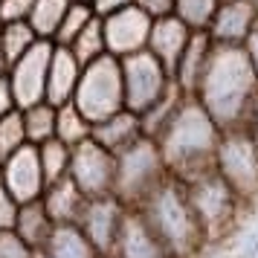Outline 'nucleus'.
Wrapping results in <instances>:
<instances>
[{
	"mask_svg": "<svg viewBox=\"0 0 258 258\" xmlns=\"http://www.w3.org/2000/svg\"><path fill=\"white\" fill-rule=\"evenodd\" d=\"M191 29H188L177 15H163V18H154L151 24V35H148V52H154L157 58L163 61L168 70L174 73L177 61L183 55L186 44L191 41Z\"/></svg>",
	"mask_w": 258,
	"mask_h": 258,
	"instance_id": "obj_16",
	"label": "nucleus"
},
{
	"mask_svg": "<svg viewBox=\"0 0 258 258\" xmlns=\"http://www.w3.org/2000/svg\"><path fill=\"white\" fill-rule=\"evenodd\" d=\"M73 102L82 107V113L90 122L110 116L125 107V87H122V64L116 55H99L96 61L84 64Z\"/></svg>",
	"mask_w": 258,
	"mask_h": 258,
	"instance_id": "obj_6",
	"label": "nucleus"
},
{
	"mask_svg": "<svg viewBox=\"0 0 258 258\" xmlns=\"http://www.w3.org/2000/svg\"><path fill=\"white\" fill-rule=\"evenodd\" d=\"M15 107H18V102H15L12 84H9L6 76H3V79H0V116H3V113H9V110H15Z\"/></svg>",
	"mask_w": 258,
	"mask_h": 258,
	"instance_id": "obj_37",
	"label": "nucleus"
},
{
	"mask_svg": "<svg viewBox=\"0 0 258 258\" xmlns=\"http://www.w3.org/2000/svg\"><path fill=\"white\" fill-rule=\"evenodd\" d=\"M93 134V122L82 113V107L76 102H64L58 105V116H55V140H61L64 145H79V142L90 140Z\"/></svg>",
	"mask_w": 258,
	"mask_h": 258,
	"instance_id": "obj_24",
	"label": "nucleus"
},
{
	"mask_svg": "<svg viewBox=\"0 0 258 258\" xmlns=\"http://www.w3.org/2000/svg\"><path fill=\"white\" fill-rule=\"evenodd\" d=\"M183 183H186L188 203H191V209L198 215V223L203 229L206 244L212 246L218 241H223V238H229L235 232V226H238V218L244 212L246 200L218 174L215 165L183 180Z\"/></svg>",
	"mask_w": 258,
	"mask_h": 258,
	"instance_id": "obj_4",
	"label": "nucleus"
},
{
	"mask_svg": "<svg viewBox=\"0 0 258 258\" xmlns=\"http://www.w3.org/2000/svg\"><path fill=\"white\" fill-rule=\"evenodd\" d=\"M41 203H44L47 215L52 218V223H79L87 198L70 177H61V180L47 183L44 195H41Z\"/></svg>",
	"mask_w": 258,
	"mask_h": 258,
	"instance_id": "obj_18",
	"label": "nucleus"
},
{
	"mask_svg": "<svg viewBox=\"0 0 258 258\" xmlns=\"http://www.w3.org/2000/svg\"><path fill=\"white\" fill-rule=\"evenodd\" d=\"M212 47H215V41L209 38V32H195L191 41L186 44L174 73H171V76H174V84L183 93L191 96L198 90V82H200V76H203V70H206V61H209V55H212Z\"/></svg>",
	"mask_w": 258,
	"mask_h": 258,
	"instance_id": "obj_21",
	"label": "nucleus"
},
{
	"mask_svg": "<svg viewBox=\"0 0 258 258\" xmlns=\"http://www.w3.org/2000/svg\"><path fill=\"white\" fill-rule=\"evenodd\" d=\"M244 52H246V58H249V67L255 73V79H258V24H255V29L249 32V38L244 41Z\"/></svg>",
	"mask_w": 258,
	"mask_h": 258,
	"instance_id": "obj_38",
	"label": "nucleus"
},
{
	"mask_svg": "<svg viewBox=\"0 0 258 258\" xmlns=\"http://www.w3.org/2000/svg\"><path fill=\"white\" fill-rule=\"evenodd\" d=\"M3 76H9V58L3 55V49H0V79Z\"/></svg>",
	"mask_w": 258,
	"mask_h": 258,
	"instance_id": "obj_40",
	"label": "nucleus"
},
{
	"mask_svg": "<svg viewBox=\"0 0 258 258\" xmlns=\"http://www.w3.org/2000/svg\"><path fill=\"white\" fill-rule=\"evenodd\" d=\"M93 3H84V0H70L67 12H64V21H61L58 32H55V44H70L73 38L82 32L84 26L93 21Z\"/></svg>",
	"mask_w": 258,
	"mask_h": 258,
	"instance_id": "obj_31",
	"label": "nucleus"
},
{
	"mask_svg": "<svg viewBox=\"0 0 258 258\" xmlns=\"http://www.w3.org/2000/svg\"><path fill=\"white\" fill-rule=\"evenodd\" d=\"M183 96H188V93H183V90H180V87L174 84V87H171V90H168V93H165L163 99L157 102V105L148 107L145 113H140L142 134L157 140V137H160V131H163L165 125H168V119L174 116V110H177V105L183 102Z\"/></svg>",
	"mask_w": 258,
	"mask_h": 258,
	"instance_id": "obj_27",
	"label": "nucleus"
},
{
	"mask_svg": "<svg viewBox=\"0 0 258 258\" xmlns=\"http://www.w3.org/2000/svg\"><path fill=\"white\" fill-rule=\"evenodd\" d=\"M255 24H258V15L249 0H221L206 32H209L215 44L244 47V41L255 29Z\"/></svg>",
	"mask_w": 258,
	"mask_h": 258,
	"instance_id": "obj_15",
	"label": "nucleus"
},
{
	"mask_svg": "<svg viewBox=\"0 0 258 258\" xmlns=\"http://www.w3.org/2000/svg\"><path fill=\"white\" fill-rule=\"evenodd\" d=\"M38 258H41V255H38Z\"/></svg>",
	"mask_w": 258,
	"mask_h": 258,
	"instance_id": "obj_44",
	"label": "nucleus"
},
{
	"mask_svg": "<svg viewBox=\"0 0 258 258\" xmlns=\"http://www.w3.org/2000/svg\"><path fill=\"white\" fill-rule=\"evenodd\" d=\"M215 168L246 203L258 198V140L246 125L223 128Z\"/></svg>",
	"mask_w": 258,
	"mask_h": 258,
	"instance_id": "obj_7",
	"label": "nucleus"
},
{
	"mask_svg": "<svg viewBox=\"0 0 258 258\" xmlns=\"http://www.w3.org/2000/svg\"><path fill=\"white\" fill-rule=\"evenodd\" d=\"M122 64V87H125V107L134 113H145L148 107H154L171 87H174V76L148 49L131 52L125 58H119Z\"/></svg>",
	"mask_w": 258,
	"mask_h": 258,
	"instance_id": "obj_8",
	"label": "nucleus"
},
{
	"mask_svg": "<svg viewBox=\"0 0 258 258\" xmlns=\"http://www.w3.org/2000/svg\"><path fill=\"white\" fill-rule=\"evenodd\" d=\"M99 145H105L107 151L119 154L125 145H131L134 140L142 137V122H140V113H134L128 107H122L110 116L93 122V134H90Z\"/></svg>",
	"mask_w": 258,
	"mask_h": 258,
	"instance_id": "obj_20",
	"label": "nucleus"
},
{
	"mask_svg": "<svg viewBox=\"0 0 258 258\" xmlns=\"http://www.w3.org/2000/svg\"><path fill=\"white\" fill-rule=\"evenodd\" d=\"M35 0H0V24L6 21H26Z\"/></svg>",
	"mask_w": 258,
	"mask_h": 258,
	"instance_id": "obj_35",
	"label": "nucleus"
},
{
	"mask_svg": "<svg viewBox=\"0 0 258 258\" xmlns=\"http://www.w3.org/2000/svg\"><path fill=\"white\" fill-rule=\"evenodd\" d=\"M67 177L82 188L84 198L113 195V183H116V154L107 151L105 145H99L90 137V140L73 145L70 174Z\"/></svg>",
	"mask_w": 258,
	"mask_h": 258,
	"instance_id": "obj_9",
	"label": "nucleus"
},
{
	"mask_svg": "<svg viewBox=\"0 0 258 258\" xmlns=\"http://www.w3.org/2000/svg\"><path fill=\"white\" fill-rule=\"evenodd\" d=\"M41 258H105L84 235L79 223H55L47 244L41 246Z\"/></svg>",
	"mask_w": 258,
	"mask_h": 258,
	"instance_id": "obj_19",
	"label": "nucleus"
},
{
	"mask_svg": "<svg viewBox=\"0 0 258 258\" xmlns=\"http://www.w3.org/2000/svg\"><path fill=\"white\" fill-rule=\"evenodd\" d=\"M148 18H163V15L174 12V0H134Z\"/></svg>",
	"mask_w": 258,
	"mask_h": 258,
	"instance_id": "obj_36",
	"label": "nucleus"
},
{
	"mask_svg": "<svg viewBox=\"0 0 258 258\" xmlns=\"http://www.w3.org/2000/svg\"><path fill=\"white\" fill-rule=\"evenodd\" d=\"M249 3H252V9H255V15H258V0H249Z\"/></svg>",
	"mask_w": 258,
	"mask_h": 258,
	"instance_id": "obj_41",
	"label": "nucleus"
},
{
	"mask_svg": "<svg viewBox=\"0 0 258 258\" xmlns=\"http://www.w3.org/2000/svg\"><path fill=\"white\" fill-rule=\"evenodd\" d=\"M64 47H70V52L76 55V58L84 64H90V61H96L99 55H105L107 47H105V29H102V15H93V21L84 26L79 35L73 38L70 44H64Z\"/></svg>",
	"mask_w": 258,
	"mask_h": 258,
	"instance_id": "obj_26",
	"label": "nucleus"
},
{
	"mask_svg": "<svg viewBox=\"0 0 258 258\" xmlns=\"http://www.w3.org/2000/svg\"><path fill=\"white\" fill-rule=\"evenodd\" d=\"M107 258H171V255L163 246V241L157 238V232L151 229V223L145 221V215L140 209L128 206L119 238Z\"/></svg>",
	"mask_w": 258,
	"mask_h": 258,
	"instance_id": "obj_14",
	"label": "nucleus"
},
{
	"mask_svg": "<svg viewBox=\"0 0 258 258\" xmlns=\"http://www.w3.org/2000/svg\"><path fill=\"white\" fill-rule=\"evenodd\" d=\"M52 226H55V223H52V218L47 215L44 203H41V198H38V200H29V203H21L12 229L21 235L35 252H41V246L47 244L49 232H52Z\"/></svg>",
	"mask_w": 258,
	"mask_h": 258,
	"instance_id": "obj_22",
	"label": "nucleus"
},
{
	"mask_svg": "<svg viewBox=\"0 0 258 258\" xmlns=\"http://www.w3.org/2000/svg\"><path fill=\"white\" fill-rule=\"evenodd\" d=\"M84 3H93V0H84Z\"/></svg>",
	"mask_w": 258,
	"mask_h": 258,
	"instance_id": "obj_43",
	"label": "nucleus"
},
{
	"mask_svg": "<svg viewBox=\"0 0 258 258\" xmlns=\"http://www.w3.org/2000/svg\"><path fill=\"white\" fill-rule=\"evenodd\" d=\"M18 209H21V203L15 200V195L9 188L0 183V229H12L15 218H18Z\"/></svg>",
	"mask_w": 258,
	"mask_h": 258,
	"instance_id": "obj_34",
	"label": "nucleus"
},
{
	"mask_svg": "<svg viewBox=\"0 0 258 258\" xmlns=\"http://www.w3.org/2000/svg\"><path fill=\"white\" fill-rule=\"evenodd\" d=\"M35 41H41V38L35 35L29 21H6V24H0V49L9 58V64L15 58H21Z\"/></svg>",
	"mask_w": 258,
	"mask_h": 258,
	"instance_id": "obj_28",
	"label": "nucleus"
},
{
	"mask_svg": "<svg viewBox=\"0 0 258 258\" xmlns=\"http://www.w3.org/2000/svg\"><path fill=\"white\" fill-rule=\"evenodd\" d=\"M70 0H35L32 9H29V26L35 29V35L41 41H52L55 44V32H58L64 12H67Z\"/></svg>",
	"mask_w": 258,
	"mask_h": 258,
	"instance_id": "obj_25",
	"label": "nucleus"
},
{
	"mask_svg": "<svg viewBox=\"0 0 258 258\" xmlns=\"http://www.w3.org/2000/svg\"><path fill=\"white\" fill-rule=\"evenodd\" d=\"M0 183L15 195L18 203H29L38 200L47 188V177L38 160V145L26 142L24 148L12 151L3 160V171H0Z\"/></svg>",
	"mask_w": 258,
	"mask_h": 258,
	"instance_id": "obj_13",
	"label": "nucleus"
},
{
	"mask_svg": "<svg viewBox=\"0 0 258 258\" xmlns=\"http://www.w3.org/2000/svg\"><path fill=\"white\" fill-rule=\"evenodd\" d=\"M221 134L223 128L198 102V96H183L174 116L168 119V125L157 137L168 174L177 180H188V177L212 168Z\"/></svg>",
	"mask_w": 258,
	"mask_h": 258,
	"instance_id": "obj_2",
	"label": "nucleus"
},
{
	"mask_svg": "<svg viewBox=\"0 0 258 258\" xmlns=\"http://www.w3.org/2000/svg\"><path fill=\"white\" fill-rule=\"evenodd\" d=\"M26 128H24V113H21V107H15L9 113H3L0 116V154L3 157H9L12 151L18 148H24L26 145Z\"/></svg>",
	"mask_w": 258,
	"mask_h": 258,
	"instance_id": "obj_32",
	"label": "nucleus"
},
{
	"mask_svg": "<svg viewBox=\"0 0 258 258\" xmlns=\"http://www.w3.org/2000/svg\"><path fill=\"white\" fill-rule=\"evenodd\" d=\"M24 113V128H26V140L32 145H41L55 137V116H58V105H52L47 99H41L35 105L21 107Z\"/></svg>",
	"mask_w": 258,
	"mask_h": 258,
	"instance_id": "obj_23",
	"label": "nucleus"
},
{
	"mask_svg": "<svg viewBox=\"0 0 258 258\" xmlns=\"http://www.w3.org/2000/svg\"><path fill=\"white\" fill-rule=\"evenodd\" d=\"M168 177L163 151L154 137L142 134L140 140H134L116 154V183H113V195H116L125 206H140L142 200L151 195L154 188Z\"/></svg>",
	"mask_w": 258,
	"mask_h": 258,
	"instance_id": "obj_5",
	"label": "nucleus"
},
{
	"mask_svg": "<svg viewBox=\"0 0 258 258\" xmlns=\"http://www.w3.org/2000/svg\"><path fill=\"white\" fill-rule=\"evenodd\" d=\"M221 0H174V12L191 32H206Z\"/></svg>",
	"mask_w": 258,
	"mask_h": 258,
	"instance_id": "obj_30",
	"label": "nucleus"
},
{
	"mask_svg": "<svg viewBox=\"0 0 258 258\" xmlns=\"http://www.w3.org/2000/svg\"><path fill=\"white\" fill-rule=\"evenodd\" d=\"M145 215L157 238L163 241L171 258H198L206 249V238L198 223V215L188 203L186 183L177 177H165L140 206H134Z\"/></svg>",
	"mask_w": 258,
	"mask_h": 258,
	"instance_id": "obj_3",
	"label": "nucleus"
},
{
	"mask_svg": "<svg viewBox=\"0 0 258 258\" xmlns=\"http://www.w3.org/2000/svg\"><path fill=\"white\" fill-rule=\"evenodd\" d=\"M154 18L142 12L140 6H125L116 12L102 15V29H105V47L110 55L125 58L131 52H140L148 47V35H151Z\"/></svg>",
	"mask_w": 258,
	"mask_h": 258,
	"instance_id": "obj_11",
	"label": "nucleus"
},
{
	"mask_svg": "<svg viewBox=\"0 0 258 258\" xmlns=\"http://www.w3.org/2000/svg\"><path fill=\"white\" fill-rule=\"evenodd\" d=\"M3 160H6V157H3V154H0V171H3Z\"/></svg>",
	"mask_w": 258,
	"mask_h": 258,
	"instance_id": "obj_42",
	"label": "nucleus"
},
{
	"mask_svg": "<svg viewBox=\"0 0 258 258\" xmlns=\"http://www.w3.org/2000/svg\"><path fill=\"white\" fill-rule=\"evenodd\" d=\"M191 96H198V102L221 128L246 125L258 105V79L249 67L244 47L215 44L198 90Z\"/></svg>",
	"mask_w": 258,
	"mask_h": 258,
	"instance_id": "obj_1",
	"label": "nucleus"
},
{
	"mask_svg": "<svg viewBox=\"0 0 258 258\" xmlns=\"http://www.w3.org/2000/svg\"><path fill=\"white\" fill-rule=\"evenodd\" d=\"M128 215V206L116 198V195H102V198H87L79 218V226L84 229V235L93 241V246L102 255H110V249L116 244L122 221Z\"/></svg>",
	"mask_w": 258,
	"mask_h": 258,
	"instance_id": "obj_12",
	"label": "nucleus"
},
{
	"mask_svg": "<svg viewBox=\"0 0 258 258\" xmlns=\"http://www.w3.org/2000/svg\"><path fill=\"white\" fill-rule=\"evenodd\" d=\"M70 154H73L70 145H64V142L55 140V137L38 145V160H41V168H44L47 183L70 174Z\"/></svg>",
	"mask_w": 258,
	"mask_h": 258,
	"instance_id": "obj_29",
	"label": "nucleus"
},
{
	"mask_svg": "<svg viewBox=\"0 0 258 258\" xmlns=\"http://www.w3.org/2000/svg\"><path fill=\"white\" fill-rule=\"evenodd\" d=\"M52 41H35L21 58L9 64V84L18 107L35 105L47 96V70H49V55H52Z\"/></svg>",
	"mask_w": 258,
	"mask_h": 258,
	"instance_id": "obj_10",
	"label": "nucleus"
},
{
	"mask_svg": "<svg viewBox=\"0 0 258 258\" xmlns=\"http://www.w3.org/2000/svg\"><path fill=\"white\" fill-rule=\"evenodd\" d=\"M0 258H38V252L15 229H0Z\"/></svg>",
	"mask_w": 258,
	"mask_h": 258,
	"instance_id": "obj_33",
	"label": "nucleus"
},
{
	"mask_svg": "<svg viewBox=\"0 0 258 258\" xmlns=\"http://www.w3.org/2000/svg\"><path fill=\"white\" fill-rule=\"evenodd\" d=\"M125 6H134V0H93V9H96V15L116 12V9H125Z\"/></svg>",
	"mask_w": 258,
	"mask_h": 258,
	"instance_id": "obj_39",
	"label": "nucleus"
},
{
	"mask_svg": "<svg viewBox=\"0 0 258 258\" xmlns=\"http://www.w3.org/2000/svg\"><path fill=\"white\" fill-rule=\"evenodd\" d=\"M79 76H82V61L70 52V47L55 44V47H52V55H49L47 96H44V99H47V102H52V105L73 102V93H76Z\"/></svg>",
	"mask_w": 258,
	"mask_h": 258,
	"instance_id": "obj_17",
	"label": "nucleus"
}]
</instances>
